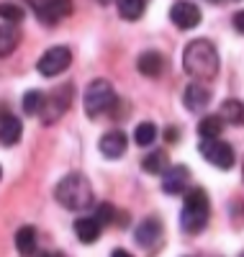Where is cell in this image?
Listing matches in <instances>:
<instances>
[{
  "instance_id": "cell-1",
  "label": "cell",
  "mask_w": 244,
  "mask_h": 257,
  "mask_svg": "<svg viewBox=\"0 0 244 257\" xmlns=\"http://www.w3.org/2000/svg\"><path fill=\"white\" fill-rule=\"evenodd\" d=\"M183 67L195 80H203V82L213 80L218 75V52H216V47L206 39L190 41V44L185 47V52H183Z\"/></svg>"
},
{
  "instance_id": "cell-4",
  "label": "cell",
  "mask_w": 244,
  "mask_h": 257,
  "mask_svg": "<svg viewBox=\"0 0 244 257\" xmlns=\"http://www.w3.org/2000/svg\"><path fill=\"white\" fill-rule=\"evenodd\" d=\"M82 105H85V113L90 118H98L103 113H108L110 108L116 105V90L108 80H93L87 85V90L82 95Z\"/></svg>"
},
{
  "instance_id": "cell-25",
  "label": "cell",
  "mask_w": 244,
  "mask_h": 257,
  "mask_svg": "<svg viewBox=\"0 0 244 257\" xmlns=\"http://www.w3.org/2000/svg\"><path fill=\"white\" fill-rule=\"evenodd\" d=\"M24 16H26V11L21 8L18 3H0V18H3L6 24L16 26V24L24 21Z\"/></svg>"
},
{
  "instance_id": "cell-8",
  "label": "cell",
  "mask_w": 244,
  "mask_h": 257,
  "mask_svg": "<svg viewBox=\"0 0 244 257\" xmlns=\"http://www.w3.org/2000/svg\"><path fill=\"white\" fill-rule=\"evenodd\" d=\"M198 152L203 155V160L216 165L218 170H229L234 165V149L226 142H221V139H201Z\"/></svg>"
},
{
  "instance_id": "cell-18",
  "label": "cell",
  "mask_w": 244,
  "mask_h": 257,
  "mask_svg": "<svg viewBox=\"0 0 244 257\" xmlns=\"http://www.w3.org/2000/svg\"><path fill=\"white\" fill-rule=\"evenodd\" d=\"M16 249L24 257H31L36 252V229L34 226H21L16 231Z\"/></svg>"
},
{
  "instance_id": "cell-29",
  "label": "cell",
  "mask_w": 244,
  "mask_h": 257,
  "mask_svg": "<svg viewBox=\"0 0 244 257\" xmlns=\"http://www.w3.org/2000/svg\"><path fill=\"white\" fill-rule=\"evenodd\" d=\"M39 257H64V254L62 252H41Z\"/></svg>"
},
{
  "instance_id": "cell-27",
  "label": "cell",
  "mask_w": 244,
  "mask_h": 257,
  "mask_svg": "<svg viewBox=\"0 0 244 257\" xmlns=\"http://www.w3.org/2000/svg\"><path fill=\"white\" fill-rule=\"evenodd\" d=\"M234 29H236L239 34H244V11L234 13Z\"/></svg>"
},
{
  "instance_id": "cell-26",
  "label": "cell",
  "mask_w": 244,
  "mask_h": 257,
  "mask_svg": "<svg viewBox=\"0 0 244 257\" xmlns=\"http://www.w3.org/2000/svg\"><path fill=\"white\" fill-rule=\"evenodd\" d=\"M93 219H95L100 226H105V224H110V221L116 219V208L110 206V203H98L95 211H93Z\"/></svg>"
},
{
  "instance_id": "cell-14",
  "label": "cell",
  "mask_w": 244,
  "mask_h": 257,
  "mask_svg": "<svg viewBox=\"0 0 244 257\" xmlns=\"http://www.w3.org/2000/svg\"><path fill=\"white\" fill-rule=\"evenodd\" d=\"M160 234H162V224H160V219L149 216V219H144V221L137 226L134 239H137V244H142V247H152L154 242L160 239Z\"/></svg>"
},
{
  "instance_id": "cell-17",
  "label": "cell",
  "mask_w": 244,
  "mask_h": 257,
  "mask_svg": "<svg viewBox=\"0 0 244 257\" xmlns=\"http://www.w3.org/2000/svg\"><path fill=\"white\" fill-rule=\"evenodd\" d=\"M142 167H144V173H149V175H165L170 170V157H167V152H162V149H154L152 155L144 157Z\"/></svg>"
},
{
  "instance_id": "cell-11",
  "label": "cell",
  "mask_w": 244,
  "mask_h": 257,
  "mask_svg": "<svg viewBox=\"0 0 244 257\" xmlns=\"http://www.w3.org/2000/svg\"><path fill=\"white\" fill-rule=\"evenodd\" d=\"M183 100L188 105V111L198 113V111H203L206 105L211 103V90L206 88V85H201V82H193V85H188V88H185Z\"/></svg>"
},
{
  "instance_id": "cell-21",
  "label": "cell",
  "mask_w": 244,
  "mask_h": 257,
  "mask_svg": "<svg viewBox=\"0 0 244 257\" xmlns=\"http://www.w3.org/2000/svg\"><path fill=\"white\" fill-rule=\"evenodd\" d=\"M221 118L229 123H236V126H244V103L241 100H224V105H221Z\"/></svg>"
},
{
  "instance_id": "cell-28",
  "label": "cell",
  "mask_w": 244,
  "mask_h": 257,
  "mask_svg": "<svg viewBox=\"0 0 244 257\" xmlns=\"http://www.w3.org/2000/svg\"><path fill=\"white\" fill-rule=\"evenodd\" d=\"M110 257H134V254H129L126 249H116L113 254H110Z\"/></svg>"
},
{
  "instance_id": "cell-12",
  "label": "cell",
  "mask_w": 244,
  "mask_h": 257,
  "mask_svg": "<svg viewBox=\"0 0 244 257\" xmlns=\"http://www.w3.org/2000/svg\"><path fill=\"white\" fill-rule=\"evenodd\" d=\"M21 134H24V126H21V121L11 113V111H0V144H16L21 139Z\"/></svg>"
},
{
  "instance_id": "cell-5",
  "label": "cell",
  "mask_w": 244,
  "mask_h": 257,
  "mask_svg": "<svg viewBox=\"0 0 244 257\" xmlns=\"http://www.w3.org/2000/svg\"><path fill=\"white\" fill-rule=\"evenodd\" d=\"M70 103H72V85H62V88H57V90H52L49 95H47V100H44V108H41V121L44 123H54V121H59L64 113H67V108H70Z\"/></svg>"
},
{
  "instance_id": "cell-24",
  "label": "cell",
  "mask_w": 244,
  "mask_h": 257,
  "mask_svg": "<svg viewBox=\"0 0 244 257\" xmlns=\"http://www.w3.org/2000/svg\"><path fill=\"white\" fill-rule=\"evenodd\" d=\"M44 100H47V95H44L41 90H29L24 95V111L29 116H39L41 108H44Z\"/></svg>"
},
{
  "instance_id": "cell-30",
  "label": "cell",
  "mask_w": 244,
  "mask_h": 257,
  "mask_svg": "<svg viewBox=\"0 0 244 257\" xmlns=\"http://www.w3.org/2000/svg\"><path fill=\"white\" fill-rule=\"evenodd\" d=\"M98 3H100V6H108V3H113V0H98Z\"/></svg>"
},
{
  "instance_id": "cell-13",
  "label": "cell",
  "mask_w": 244,
  "mask_h": 257,
  "mask_svg": "<svg viewBox=\"0 0 244 257\" xmlns=\"http://www.w3.org/2000/svg\"><path fill=\"white\" fill-rule=\"evenodd\" d=\"M100 152L108 157V160H116V157H124L126 152V134L124 132H108L100 137Z\"/></svg>"
},
{
  "instance_id": "cell-7",
  "label": "cell",
  "mask_w": 244,
  "mask_h": 257,
  "mask_svg": "<svg viewBox=\"0 0 244 257\" xmlns=\"http://www.w3.org/2000/svg\"><path fill=\"white\" fill-rule=\"evenodd\" d=\"M70 64H72V52L67 47H52L41 54V59L36 62V70L44 77H57L67 70Z\"/></svg>"
},
{
  "instance_id": "cell-33",
  "label": "cell",
  "mask_w": 244,
  "mask_h": 257,
  "mask_svg": "<svg viewBox=\"0 0 244 257\" xmlns=\"http://www.w3.org/2000/svg\"><path fill=\"white\" fill-rule=\"evenodd\" d=\"M213 3H218V0H213Z\"/></svg>"
},
{
  "instance_id": "cell-32",
  "label": "cell",
  "mask_w": 244,
  "mask_h": 257,
  "mask_svg": "<svg viewBox=\"0 0 244 257\" xmlns=\"http://www.w3.org/2000/svg\"><path fill=\"white\" fill-rule=\"evenodd\" d=\"M239 257H244V252H241V254H239Z\"/></svg>"
},
{
  "instance_id": "cell-22",
  "label": "cell",
  "mask_w": 244,
  "mask_h": 257,
  "mask_svg": "<svg viewBox=\"0 0 244 257\" xmlns=\"http://www.w3.org/2000/svg\"><path fill=\"white\" fill-rule=\"evenodd\" d=\"M221 128H224V118L221 116H206L198 123V137L201 139H218Z\"/></svg>"
},
{
  "instance_id": "cell-2",
  "label": "cell",
  "mask_w": 244,
  "mask_h": 257,
  "mask_svg": "<svg viewBox=\"0 0 244 257\" xmlns=\"http://www.w3.org/2000/svg\"><path fill=\"white\" fill-rule=\"evenodd\" d=\"M54 198L70 211H82V208H90L93 206V188L87 183L85 175H67L57 183V190H54Z\"/></svg>"
},
{
  "instance_id": "cell-3",
  "label": "cell",
  "mask_w": 244,
  "mask_h": 257,
  "mask_svg": "<svg viewBox=\"0 0 244 257\" xmlns=\"http://www.w3.org/2000/svg\"><path fill=\"white\" fill-rule=\"evenodd\" d=\"M208 213H211V201L206 196V190L203 188H190L185 193V206H183V213H180V226L188 234H198L206 226Z\"/></svg>"
},
{
  "instance_id": "cell-10",
  "label": "cell",
  "mask_w": 244,
  "mask_h": 257,
  "mask_svg": "<svg viewBox=\"0 0 244 257\" xmlns=\"http://www.w3.org/2000/svg\"><path fill=\"white\" fill-rule=\"evenodd\" d=\"M188 178H190L188 167L185 165H175L162 175V190L167 193V196H177V193L185 190V180Z\"/></svg>"
},
{
  "instance_id": "cell-19",
  "label": "cell",
  "mask_w": 244,
  "mask_h": 257,
  "mask_svg": "<svg viewBox=\"0 0 244 257\" xmlns=\"http://www.w3.org/2000/svg\"><path fill=\"white\" fill-rule=\"evenodd\" d=\"M18 29L11 24H0V57L13 54V49L18 47Z\"/></svg>"
},
{
  "instance_id": "cell-23",
  "label": "cell",
  "mask_w": 244,
  "mask_h": 257,
  "mask_svg": "<svg viewBox=\"0 0 244 257\" xmlns=\"http://www.w3.org/2000/svg\"><path fill=\"white\" fill-rule=\"evenodd\" d=\"M154 139H157V126H154L152 121H142L134 128V142L139 147H149V144H154Z\"/></svg>"
},
{
  "instance_id": "cell-20",
  "label": "cell",
  "mask_w": 244,
  "mask_h": 257,
  "mask_svg": "<svg viewBox=\"0 0 244 257\" xmlns=\"http://www.w3.org/2000/svg\"><path fill=\"white\" fill-rule=\"evenodd\" d=\"M118 6V16L126 18V21H137L144 16L147 11V0H116Z\"/></svg>"
},
{
  "instance_id": "cell-9",
  "label": "cell",
  "mask_w": 244,
  "mask_h": 257,
  "mask_svg": "<svg viewBox=\"0 0 244 257\" xmlns=\"http://www.w3.org/2000/svg\"><path fill=\"white\" fill-rule=\"evenodd\" d=\"M170 18H172V24L177 29L190 31V29H195L198 24H201V8H198L195 3H190V0H177V3L170 8Z\"/></svg>"
},
{
  "instance_id": "cell-31",
  "label": "cell",
  "mask_w": 244,
  "mask_h": 257,
  "mask_svg": "<svg viewBox=\"0 0 244 257\" xmlns=\"http://www.w3.org/2000/svg\"><path fill=\"white\" fill-rule=\"evenodd\" d=\"M0 178H3V167H0Z\"/></svg>"
},
{
  "instance_id": "cell-6",
  "label": "cell",
  "mask_w": 244,
  "mask_h": 257,
  "mask_svg": "<svg viewBox=\"0 0 244 257\" xmlns=\"http://www.w3.org/2000/svg\"><path fill=\"white\" fill-rule=\"evenodd\" d=\"M31 6V11L36 13V18L41 24H57V21L67 18L72 13V0H26Z\"/></svg>"
},
{
  "instance_id": "cell-16",
  "label": "cell",
  "mask_w": 244,
  "mask_h": 257,
  "mask_svg": "<svg viewBox=\"0 0 244 257\" xmlns=\"http://www.w3.org/2000/svg\"><path fill=\"white\" fill-rule=\"evenodd\" d=\"M100 231H103V226L93 216H82V219L75 221V234H77V239L85 242V244H93L100 237Z\"/></svg>"
},
{
  "instance_id": "cell-15",
  "label": "cell",
  "mask_w": 244,
  "mask_h": 257,
  "mask_svg": "<svg viewBox=\"0 0 244 257\" xmlns=\"http://www.w3.org/2000/svg\"><path fill=\"white\" fill-rule=\"evenodd\" d=\"M137 70L147 77H160L165 72V57L160 52H144L137 59Z\"/></svg>"
}]
</instances>
